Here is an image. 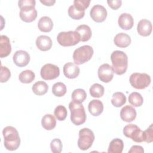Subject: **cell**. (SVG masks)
<instances>
[{"mask_svg": "<svg viewBox=\"0 0 153 153\" xmlns=\"http://www.w3.org/2000/svg\"><path fill=\"white\" fill-rule=\"evenodd\" d=\"M5 148L9 151L16 150L20 145V138L18 131L13 126H7L2 131Z\"/></svg>", "mask_w": 153, "mask_h": 153, "instance_id": "obj_1", "label": "cell"}, {"mask_svg": "<svg viewBox=\"0 0 153 153\" xmlns=\"http://www.w3.org/2000/svg\"><path fill=\"white\" fill-rule=\"evenodd\" d=\"M111 60L112 67L116 74L123 75L126 72L128 66V57L124 52L119 50L113 51L111 55Z\"/></svg>", "mask_w": 153, "mask_h": 153, "instance_id": "obj_2", "label": "cell"}, {"mask_svg": "<svg viewBox=\"0 0 153 153\" xmlns=\"http://www.w3.org/2000/svg\"><path fill=\"white\" fill-rule=\"evenodd\" d=\"M69 108L71 112V120L74 124L79 126L85 122L87 115L82 103L72 100L69 104Z\"/></svg>", "mask_w": 153, "mask_h": 153, "instance_id": "obj_3", "label": "cell"}, {"mask_svg": "<svg viewBox=\"0 0 153 153\" xmlns=\"http://www.w3.org/2000/svg\"><path fill=\"white\" fill-rule=\"evenodd\" d=\"M93 48L88 45H85L75 50L73 53V60L75 64L77 65H82L89 61L93 54Z\"/></svg>", "mask_w": 153, "mask_h": 153, "instance_id": "obj_4", "label": "cell"}, {"mask_svg": "<svg viewBox=\"0 0 153 153\" xmlns=\"http://www.w3.org/2000/svg\"><path fill=\"white\" fill-rule=\"evenodd\" d=\"M57 41L63 47L74 46L80 41V36L75 30L60 32L57 35Z\"/></svg>", "mask_w": 153, "mask_h": 153, "instance_id": "obj_5", "label": "cell"}, {"mask_svg": "<svg viewBox=\"0 0 153 153\" xmlns=\"http://www.w3.org/2000/svg\"><path fill=\"white\" fill-rule=\"evenodd\" d=\"M94 140V134L93 131L88 128H83L79 131L78 140V148L83 151L88 149Z\"/></svg>", "mask_w": 153, "mask_h": 153, "instance_id": "obj_6", "label": "cell"}, {"mask_svg": "<svg viewBox=\"0 0 153 153\" xmlns=\"http://www.w3.org/2000/svg\"><path fill=\"white\" fill-rule=\"evenodd\" d=\"M150 76L145 73L135 72L130 76L129 81L131 85L136 89H144L151 83Z\"/></svg>", "mask_w": 153, "mask_h": 153, "instance_id": "obj_7", "label": "cell"}, {"mask_svg": "<svg viewBox=\"0 0 153 153\" xmlns=\"http://www.w3.org/2000/svg\"><path fill=\"white\" fill-rule=\"evenodd\" d=\"M123 134L127 137L131 139L136 142H142L143 141V131L136 125L129 124L126 125L123 128Z\"/></svg>", "mask_w": 153, "mask_h": 153, "instance_id": "obj_8", "label": "cell"}, {"mask_svg": "<svg viewBox=\"0 0 153 153\" xmlns=\"http://www.w3.org/2000/svg\"><path fill=\"white\" fill-rule=\"evenodd\" d=\"M40 75L45 80H51L56 79L60 75L59 68L53 64L47 63L44 65L41 69Z\"/></svg>", "mask_w": 153, "mask_h": 153, "instance_id": "obj_9", "label": "cell"}, {"mask_svg": "<svg viewBox=\"0 0 153 153\" xmlns=\"http://www.w3.org/2000/svg\"><path fill=\"white\" fill-rule=\"evenodd\" d=\"M114 70L111 66L108 63H104L98 69V77L99 79L105 83L109 82L114 77Z\"/></svg>", "mask_w": 153, "mask_h": 153, "instance_id": "obj_10", "label": "cell"}, {"mask_svg": "<svg viewBox=\"0 0 153 153\" xmlns=\"http://www.w3.org/2000/svg\"><path fill=\"white\" fill-rule=\"evenodd\" d=\"M90 15L93 21L96 23H101L106 19L107 17V11L103 6L97 4L91 8Z\"/></svg>", "mask_w": 153, "mask_h": 153, "instance_id": "obj_11", "label": "cell"}, {"mask_svg": "<svg viewBox=\"0 0 153 153\" xmlns=\"http://www.w3.org/2000/svg\"><path fill=\"white\" fill-rule=\"evenodd\" d=\"M19 15L22 21L26 23H30L36 19L37 11L35 7H25L20 8Z\"/></svg>", "mask_w": 153, "mask_h": 153, "instance_id": "obj_12", "label": "cell"}, {"mask_svg": "<svg viewBox=\"0 0 153 153\" xmlns=\"http://www.w3.org/2000/svg\"><path fill=\"white\" fill-rule=\"evenodd\" d=\"M13 62L19 67H25L30 62V56L29 53L24 50H18L13 55Z\"/></svg>", "mask_w": 153, "mask_h": 153, "instance_id": "obj_13", "label": "cell"}, {"mask_svg": "<svg viewBox=\"0 0 153 153\" xmlns=\"http://www.w3.org/2000/svg\"><path fill=\"white\" fill-rule=\"evenodd\" d=\"M64 75L69 79L76 78L79 74V68L75 63L69 62L65 63L63 68Z\"/></svg>", "mask_w": 153, "mask_h": 153, "instance_id": "obj_14", "label": "cell"}, {"mask_svg": "<svg viewBox=\"0 0 153 153\" xmlns=\"http://www.w3.org/2000/svg\"><path fill=\"white\" fill-rule=\"evenodd\" d=\"M120 117L123 121L127 123L133 121L136 117V109L130 105H126L120 111Z\"/></svg>", "mask_w": 153, "mask_h": 153, "instance_id": "obj_15", "label": "cell"}, {"mask_svg": "<svg viewBox=\"0 0 153 153\" xmlns=\"http://www.w3.org/2000/svg\"><path fill=\"white\" fill-rule=\"evenodd\" d=\"M118 23L122 29L130 30L133 26V18L131 15L128 13H122L118 17Z\"/></svg>", "mask_w": 153, "mask_h": 153, "instance_id": "obj_16", "label": "cell"}, {"mask_svg": "<svg viewBox=\"0 0 153 153\" xmlns=\"http://www.w3.org/2000/svg\"><path fill=\"white\" fill-rule=\"evenodd\" d=\"M152 24L151 22L146 19L140 20L137 26V30L138 33L143 36H149L152 32Z\"/></svg>", "mask_w": 153, "mask_h": 153, "instance_id": "obj_17", "label": "cell"}, {"mask_svg": "<svg viewBox=\"0 0 153 153\" xmlns=\"http://www.w3.org/2000/svg\"><path fill=\"white\" fill-rule=\"evenodd\" d=\"M11 51L10 39L5 35L0 36V57L1 58L8 56Z\"/></svg>", "mask_w": 153, "mask_h": 153, "instance_id": "obj_18", "label": "cell"}, {"mask_svg": "<svg viewBox=\"0 0 153 153\" xmlns=\"http://www.w3.org/2000/svg\"><path fill=\"white\" fill-rule=\"evenodd\" d=\"M36 45L41 51L49 50L52 47V41L50 37L47 35H40L36 39Z\"/></svg>", "mask_w": 153, "mask_h": 153, "instance_id": "obj_19", "label": "cell"}, {"mask_svg": "<svg viewBox=\"0 0 153 153\" xmlns=\"http://www.w3.org/2000/svg\"><path fill=\"white\" fill-rule=\"evenodd\" d=\"M130 36L123 32L117 34L114 38V44L118 47L126 48L131 43Z\"/></svg>", "mask_w": 153, "mask_h": 153, "instance_id": "obj_20", "label": "cell"}, {"mask_svg": "<svg viewBox=\"0 0 153 153\" xmlns=\"http://www.w3.org/2000/svg\"><path fill=\"white\" fill-rule=\"evenodd\" d=\"M88 109L91 115L93 116H99L103 111V105L100 100L94 99L89 102Z\"/></svg>", "mask_w": 153, "mask_h": 153, "instance_id": "obj_21", "label": "cell"}, {"mask_svg": "<svg viewBox=\"0 0 153 153\" xmlns=\"http://www.w3.org/2000/svg\"><path fill=\"white\" fill-rule=\"evenodd\" d=\"M75 31L79 34L80 41L82 42L87 41L91 38L92 32L90 27L88 25H79L75 29Z\"/></svg>", "mask_w": 153, "mask_h": 153, "instance_id": "obj_22", "label": "cell"}, {"mask_svg": "<svg viewBox=\"0 0 153 153\" xmlns=\"http://www.w3.org/2000/svg\"><path fill=\"white\" fill-rule=\"evenodd\" d=\"M38 27L42 32H49L53 29V22L50 17L48 16H43L38 21Z\"/></svg>", "mask_w": 153, "mask_h": 153, "instance_id": "obj_23", "label": "cell"}, {"mask_svg": "<svg viewBox=\"0 0 153 153\" xmlns=\"http://www.w3.org/2000/svg\"><path fill=\"white\" fill-rule=\"evenodd\" d=\"M124 148L123 141L119 139L115 138L112 140L109 143L108 152V153H121Z\"/></svg>", "mask_w": 153, "mask_h": 153, "instance_id": "obj_24", "label": "cell"}, {"mask_svg": "<svg viewBox=\"0 0 153 153\" xmlns=\"http://www.w3.org/2000/svg\"><path fill=\"white\" fill-rule=\"evenodd\" d=\"M41 125L47 130H53L56 126V121L54 117L51 114H45L42 118Z\"/></svg>", "mask_w": 153, "mask_h": 153, "instance_id": "obj_25", "label": "cell"}, {"mask_svg": "<svg viewBox=\"0 0 153 153\" xmlns=\"http://www.w3.org/2000/svg\"><path fill=\"white\" fill-rule=\"evenodd\" d=\"M32 90L34 94L38 96L45 94L48 90V86L46 82L42 81H39L36 82L32 86Z\"/></svg>", "mask_w": 153, "mask_h": 153, "instance_id": "obj_26", "label": "cell"}, {"mask_svg": "<svg viewBox=\"0 0 153 153\" xmlns=\"http://www.w3.org/2000/svg\"><path fill=\"white\" fill-rule=\"evenodd\" d=\"M126 102V97L121 92H116L113 94L111 103L113 106L119 108L124 105Z\"/></svg>", "mask_w": 153, "mask_h": 153, "instance_id": "obj_27", "label": "cell"}, {"mask_svg": "<svg viewBox=\"0 0 153 153\" xmlns=\"http://www.w3.org/2000/svg\"><path fill=\"white\" fill-rule=\"evenodd\" d=\"M35 78V73L31 70H25L22 71L19 75V81L25 84L32 82Z\"/></svg>", "mask_w": 153, "mask_h": 153, "instance_id": "obj_28", "label": "cell"}, {"mask_svg": "<svg viewBox=\"0 0 153 153\" xmlns=\"http://www.w3.org/2000/svg\"><path fill=\"white\" fill-rule=\"evenodd\" d=\"M71 96L74 102L82 103L87 98V93L84 90L77 88L73 91Z\"/></svg>", "mask_w": 153, "mask_h": 153, "instance_id": "obj_29", "label": "cell"}, {"mask_svg": "<svg viewBox=\"0 0 153 153\" xmlns=\"http://www.w3.org/2000/svg\"><path fill=\"white\" fill-rule=\"evenodd\" d=\"M128 102L131 105L135 107H139L143 103V98L140 93L133 92L128 96Z\"/></svg>", "mask_w": 153, "mask_h": 153, "instance_id": "obj_30", "label": "cell"}, {"mask_svg": "<svg viewBox=\"0 0 153 153\" xmlns=\"http://www.w3.org/2000/svg\"><path fill=\"white\" fill-rule=\"evenodd\" d=\"M90 94L93 97H101L104 94V87L102 85L95 83L93 84L90 88Z\"/></svg>", "mask_w": 153, "mask_h": 153, "instance_id": "obj_31", "label": "cell"}, {"mask_svg": "<svg viewBox=\"0 0 153 153\" xmlns=\"http://www.w3.org/2000/svg\"><path fill=\"white\" fill-rule=\"evenodd\" d=\"M52 93L57 97L63 96L66 93V87L65 84L61 82L55 83L52 87Z\"/></svg>", "mask_w": 153, "mask_h": 153, "instance_id": "obj_32", "label": "cell"}, {"mask_svg": "<svg viewBox=\"0 0 153 153\" xmlns=\"http://www.w3.org/2000/svg\"><path fill=\"white\" fill-rule=\"evenodd\" d=\"M68 15L72 19L79 20L84 17L85 15V11L80 10L72 5L68 8Z\"/></svg>", "mask_w": 153, "mask_h": 153, "instance_id": "obj_33", "label": "cell"}, {"mask_svg": "<svg viewBox=\"0 0 153 153\" xmlns=\"http://www.w3.org/2000/svg\"><path fill=\"white\" fill-rule=\"evenodd\" d=\"M67 109L63 105H59L57 106L54 111V114L56 118L59 121H63L66 119L67 117Z\"/></svg>", "mask_w": 153, "mask_h": 153, "instance_id": "obj_34", "label": "cell"}, {"mask_svg": "<svg viewBox=\"0 0 153 153\" xmlns=\"http://www.w3.org/2000/svg\"><path fill=\"white\" fill-rule=\"evenodd\" d=\"M50 148L53 153H60L62 150V143L60 139L55 138L50 143Z\"/></svg>", "mask_w": 153, "mask_h": 153, "instance_id": "obj_35", "label": "cell"}, {"mask_svg": "<svg viewBox=\"0 0 153 153\" xmlns=\"http://www.w3.org/2000/svg\"><path fill=\"white\" fill-rule=\"evenodd\" d=\"M11 76V72L10 69L6 67L1 65V74H0V82H6Z\"/></svg>", "mask_w": 153, "mask_h": 153, "instance_id": "obj_36", "label": "cell"}, {"mask_svg": "<svg viewBox=\"0 0 153 153\" xmlns=\"http://www.w3.org/2000/svg\"><path fill=\"white\" fill-rule=\"evenodd\" d=\"M143 141L146 143H151L153 141V127L152 124L145 131H143Z\"/></svg>", "mask_w": 153, "mask_h": 153, "instance_id": "obj_37", "label": "cell"}, {"mask_svg": "<svg viewBox=\"0 0 153 153\" xmlns=\"http://www.w3.org/2000/svg\"><path fill=\"white\" fill-rule=\"evenodd\" d=\"M90 0H75L74 1V5L80 10L85 11L90 5Z\"/></svg>", "mask_w": 153, "mask_h": 153, "instance_id": "obj_38", "label": "cell"}, {"mask_svg": "<svg viewBox=\"0 0 153 153\" xmlns=\"http://www.w3.org/2000/svg\"><path fill=\"white\" fill-rule=\"evenodd\" d=\"M36 1L35 0H20L18 2V5L20 8L25 7H35Z\"/></svg>", "mask_w": 153, "mask_h": 153, "instance_id": "obj_39", "label": "cell"}, {"mask_svg": "<svg viewBox=\"0 0 153 153\" xmlns=\"http://www.w3.org/2000/svg\"><path fill=\"white\" fill-rule=\"evenodd\" d=\"M108 5L113 10L118 9L122 4V1L121 0H114V1H107Z\"/></svg>", "mask_w": 153, "mask_h": 153, "instance_id": "obj_40", "label": "cell"}, {"mask_svg": "<svg viewBox=\"0 0 153 153\" xmlns=\"http://www.w3.org/2000/svg\"><path fill=\"white\" fill-rule=\"evenodd\" d=\"M128 152H144V150L141 146L134 145L130 148Z\"/></svg>", "mask_w": 153, "mask_h": 153, "instance_id": "obj_41", "label": "cell"}, {"mask_svg": "<svg viewBox=\"0 0 153 153\" xmlns=\"http://www.w3.org/2000/svg\"><path fill=\"white\" fill-rule=\"evenodd\" d=\"M40 2L41 3H42L45 6H51L55 4L56 1L55 0H40Z\"/></svg>", "mask_w": 153, "mask_h": 153, "instance_id": "obj_42", "label": "cell"}]
</instances>
